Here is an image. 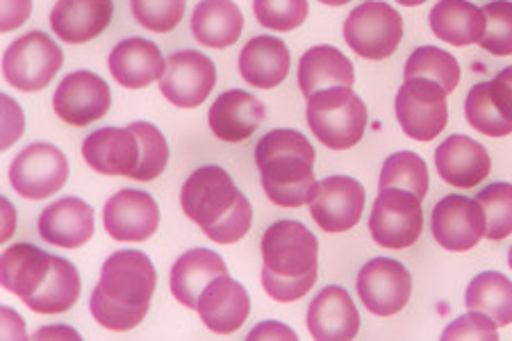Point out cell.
Listing matches in <instances>:
<instances>
[{
  "label": "cell",
  "mask_w": 512,
  "mask_h": 341,
  "mask_svg": "<svg viewBox=\"0 0 512 341\" xmlns=\"http://www.w3.org/2000/svg\"><path fill=\"white\" fill-rule=\"evenodd\" d=\"M155 287L158 271L148 255L142 251H117L105 260L89 307L103 328L126 332L146 319Z\"/></svg>",
  "instance_id": "6da1fadb"
},
{
  "label": "cell",
  "mask_w": 512,
  "mask_h": 341,
  "mask_svg": "<svg viewBox=\"0 0 512 341\" xmlns=\"http://www.w3.org/2000/svg\"><path fill=\"white\" fill-rule=\"evenodd\" d=\"M180 203L192 219L217 244H235L253 223V207L235 180L221 166H201L187 178Z\"/></svg>",
  "instance_id": "7a4b0ae2"
},
{
  "label": "cell",
  "mask_w": 512,
  "mask_h": 341,
  "mask_svg": "<svg viewBox=\"0 0 512 341\" xmlns=\"http://www.w3.org/2000/svg\"><path fill=\"white\" fill-rule=\"evenodd\" d=\"M262 287L278 303H294L317 282L319 241L301 221H276L262 235Z\"/></svg>",
  "instance_id": "3957f363"
},
{
  "label": "cell",
  "mask_w": 512,
  "mask_h": 341,
  "mask_svg": "<svg viewBox=\"0 0 512 341\" xmlns=\"http://www.w3.org/2000/svg\"><path fill=\"white\" fill-rule=\"evenodd\" d=\"M315 148L299 130H271L258 141L255 164L262 189L278 207L310 205L317 191Z\"/></svg>",
  "instance_id": "277c9868"
},
{
  "label": "cell",
  "mask_w": 512,
  "mask_h": 341,
  "mask_svg": "<svg viewBox=\"0 0 512 341\" xmlns=\"http://www.w3.org/2000/svg\"><path fill=\"white\" fill-rule=\"evenodd\" d=\"M367 119V107L351 87L321 89L308 101V126L330 151H346L358 144Z\"/></svg>",
  "instance_id": "5b68a950"
},
{
  "label": "cell",
  "mask_w": 512,
  "mask_h": 341,
  "mask_svg": "<svg viewBox=\"0 0 512 341\" xmlns=\"http://www.w3.org/2000/svg\"><path fill=\"white\" fill-rule=\"evenodd\" d=\"M344 39L355 55L374 62L385 60L401 44L403 19L392 5L367 0L346 16Z\"/></svg>",
  "instance_id": "8992f818"
},
{
  "label": "cell",
  "mask_w": 512,
  "mask_h": 341,
  "mask_svg": "<svg viewBox=\"0 0 512 341\" xmlns=\"http://www.w3.org/2000/svg\"><path fill=\"white\" fill-rule=\"evenodd\" d=\"M417 194L408 189H381L369 216V232L378 246L401 251L417 244L424 230V210Z\"/></svg>",
  "instance_id": "52a82bcc"
},
{
  "label": "cell",
  "mask_w": 512,
  "mask_h": 341,
  "mask_svg": "<svg viewBox=\"0 0 512 341\" xmlns=\"http://www.w3.org/2000/svg\"><path fill=\"white\" fill-rule=\"evenodd\" d=\"M64 64V53L44 32L32 30L7 46L5 80L21 91H41L51 85Z\"/></svg>",
  "instance_id": "ba28073f"
},
{
  "label": "cell",
  "mask_w": 512,
  "mask_h": 341,
  "mask_svg": "<svg viewBox=\"0 0 512 341\" xmlns=\"http://www.w3.org/2000/svg\"><path fill=\"white\" fill-rule=\"evenodd\" d=\"M447 91L426 78H406L396 94V119L410 139L433 141L449 123Z\"/></svg>",
  "instance_id": "9c48e42d"
},
{
  "label": "cell",
  "mask_w": 512,
  "mask_h": 341,
  "mask_svg": "<svg viewBox=\"0 0 512 341\" xmlns=\"http://www.w3.org/2000/svg\"><path fill=\"white\" fill-rule=\"evenodd\" d=\"M69 180V160L53 144H30L14 157L10 182L16 194L28 201L51 198Z\"/></svg>",
  "instance_id": "30bf717a"
},
{
  "label": "cell",
  "mask_w": 512,
  "mask_h": 341,
  "mask_svg": "<svg viewBox=\"0 0 512 341\" xmlns=\"http://www.w3.org/2000/svg\"><path fill=\"white\" fill-rule=\"evenodd\" d=\"M55 114L73 128L92 126L112 107L110 85L92 71H73L55 89Z\"/></svg>",
  "instance_id": "8fae6325"
},
{
  "label": "cell",
  "mask_w": 512,
  "mask_h": 341,
  "mask_svg": "<svg viewBox=\"0 0 512 341\" xmlns=\"http://www.w3.org/2000/svg\"><path fill=\"white\" fill-rule=\"evenodd\" d=\"M412 294L410 271L392 257H376L358 273V296L376 316H392L408 305Z\"/></svg>",
  "instance_id": "7c38bea8"
},
{
  "label": "cell",
  "mask_w": 512,
  "mask_h": 341,
  "mask_svg": "<svg viewBox=\"0 0 512 341\" xmlns=\"http://www.w3.org/2000/svg\"><path fill=\"white\" fill-rule=\"evenodd\" d=\"M217 85V66L198 51L173 53L160 78V91L171 105L198 107Z\"/></svg>",
  "instance_id": "4fadbf2b"
},
{
  "label": "cell",
  "mask_w": 512,
  "mask_h": 341,
  "mask_svg": "<svg viewBox=\"0 0 512 341\" xmlns=\"http://www.w3.org/2000/svg\"><path fill=\"white\" fill-rule=\"evenodd\" d=\"M365 201V187L358 180L349 176H330L317 182L310 212L321 230L346 232L360 223Z\"/></svg>",
  "instance_id": "5bb4252c"
},
{
  "label": "cell",
  "mask_w": 512,
  "mask_h": 341,
  "mask_svg": "<svg viewBox=\"0 0 512 341\" xmlns=\"http://www.w3.org/2000/svg\"><path fill=\"white\" fill-rule=\"evenodd\" d=\"M433 237L451 253H465L485 237V212L476 198L449 194L433 207Z\"/></svg>",
  "instance_id": "9a60e30c"
},
{
  "label": "cell",
  "mask_w": 512,
  "mask_h": 341,
  "mask_svg": "<svg viewBox=\"0 0 512 341\" xmlns=\"http://www.w3.org/2000/svg\"><path fill=\"white\" fill-rule=\"evenodd\" d=\"M105 230L117 241H146L160 226L155 198L139 189H121L105 203Z\"/></svg>",
  "instance_id": "2e32d148"
},
{
  "label": "cell",
  "mask_w": 512,
  "mask_h": 341,
  "mask_svg": "<svg viewBox=\"0 0 512 341\" xmlns=\"http://www.w3.org/2000/svg\"><path fill=\"white\" fill-rule=\"evenodd\" d=\"M198 314L205 326L217 335H230L244 326V321L251 314V298L244 285H239L224 273L214 278L198 298Z\"/></svg>",
  "instance_id": "e0dca14e"
},
{
  "label": "cell",
  "mask_w": 512,
  "mask_h": 341,
  "mask_svg": "<svg viewBox=\"0 0 512 341\" xmlns=\"http://www.w3.org/2000/svg\"><path fill=\"white\" fill-rule=\"evenodd\" d=\"M308 330L319 341H349L360 330V312L349 291L324 287L308 307Z\"/></svg>",
  "instance_id": "ac0fdd59"
},
{
  "label": "cell",
  "mask_w": 512,
  "mask_h": 341,
  "mask_svg": "<svg viewBox=\"0 0 512 341\" xmlns=\"http://www.w3.org/2000/svg\"><path fill=\"white\" fill-rule=\"evenodd\" d=\"M94 232V207L76 196L60 198L39 216V235L46 244L80 248L94 237Z\"/></svg>",
  "instance_id": "d6986e66"
},
{
  "label": "cell",
  "mask_w": 512,
  "mask_h": 341,
  "mask_svg": "<svg viewBox=\"0 0 512 341\" xmlns=\"http://www.w3.org/2000/svg\"><path fill=\"white\" fill-rule=\"evenodd\" d=\"M82 157L96 173L130 178L142 157V146L130 128H101L85 139Z\"/></svg>",
  "instance_id": "ffe728a7"
},
{
  "label": "cell",
  "mask_w": 512,
  "mask_h": 341,
  "mask_svg": "<svg viewBox=\"0 0 512 341\" xmlns=\"http://www.w3.org/2000/svg\"><path fill=\"white\" fill-rule=\"evenodd\" d=\"M267 116V107L258 96L242 89L224 91L210 107L208 123L214 137L228 144L249 139Z\"/></svg>",
  "instance_id": "44dd1931"
},
{
  "label": "cell",
  "mask_w": 512,
  "mask_h": 341,
  "mask_svg": "<svg viewBox=\"0 0 512 341\" xmlns=\"http://www.w3.org/2000/svg\"><path fill=\"white\" fill-rule=\"evenodd\" d=\"M435 166L447 185L472 189L490 176L492 160L483 144L467 135H453L435 151Z\"/></svg>",
  "instance_id": "7402d4cb"
},
{
  "label": "cell",
  "mask_w": 512,
  "mask_h": 341,
  "mask_svg": "<svg viewBox=\"0 0 512 341\" xmlns=\"http://www.w3.org/2000/svg\"><path fill=\"white\" fill-rule=\"evenodd\" d=\"M112 19V0H57L51 12V28L66 44H87L103 35Z\"/></svg>",
  "instance_id": "603a6c76"
},
{
  "label": "cell",
  "mask_w": 512,
  "mask_h": 341,
  "mask_svg": "<svg viewBox=\"0 0 512 341\" xmlns=\"http://www.w3.org/2000/svg\"><path fill=\"white\" fill-rule=\"evenodd\" d=\"M107 64H110L114 80L126 89H144L151 82L160 80L167 69L160 48L142 37L123 39L112 48Z\"/></svg>",
  "instance_id": "cb8c5ba5"
},
{
  "label": "cell",
  "mask_w": 512,
  "mask_h": 341,
  "mask_svg": "<svg viewBox=\"0 0 512 341\" xmlns=\"http://www.w3.org/2000/svg\"><path fill=\"white\" fill-rule=\"evenodd\" d=\"M292 57L283 39L260 35L253 37L239 53V73L249 85L274 89L287 78Z\"/></svg>",
  "instance_id": "d4e9b609"
},
{
  "label": "cell",
  "mask_w": 512,
  "mask_h": 341,
  "mask_svg": "<svg viewBox=\"0 0 512 341\" xmlns=\"http://www.w3.org/2000/svg\"><path fill=\"white\" fill-rule=\"evenodd\" d=\"M228 273L226 262L210 248H192L180 255L171 269V291L189 310H196L198 298L214 278Z\"/></svg>",
  "instance_id": "484cf974"
},
{
  "label": "cell",
  "mask_w": 512,
  "mask_h": 341,
  "mask_svg": "<svg viewBox=\"0 0 512 341\" xmlns=\"http://www.w3.org/2000/svg\"><path fill=\"white\" fill-rule=\"evenodd\" d=\"M355 73L353 62L340 48L335 46H315L301 57L299 62V87L305 101L321 89L330 87H353Z\"/></svg>",
  "instance_id": "4316f807"
},
{
  "label": "cell",
  "mask_w": 512,
  "mask_h": 341,
  "mask_svg": "<svg viewBox=\"0 0 512 341\" xmlns=\"http://www.w3.org/2000/svg\"><path fill=\"white\" fill-rule=\"evenodd\" d=\"M53 266V255L32 244H14L3 253L0 262V280L3 287L12 294L21 296L23 301L35 294L44 285Z\"/></svg>",
  "instance_id": "83f0119b"
},
{
  "label": "cell",
  "mask_w": 512,
  "mask_h": 341,
  "mask_svg": "<svg viewBox=\"0 0 512 341\" xmlns=\"http://www.w3.org/2000/svg\"><path fill=\"white\" fill-rule=\"evenodd\" d=\"M244 30L242 10L233 0H203L192 14V32L198 44L228 48L237 44Z\"/></svg>",
  "instance_id": "f1b7e54d"
},
{
  "label": "cell",
  "mask_w": 512,
  "mask_h": 341,
  "mask_svg": "<svg viewBox=\"0 0 512 341\" xmlns=\"http://www.w3.org/2000/svg\"><path fill=\"white\" fill-rule=\"evenodd\" d=\"M431 30L451 46L478 44L485 32L483 7L469 0H440L431 10Z\"/></svg>",
  "instance_id": "f546056e"
},
{
  "label": "cell",
  "mask_w": 512,
  "mask_h": 341,
  "mask_svg": "<svg viewBox=\"0 0 512 341\" xmlns=\"http://www.w3.org/2000/svg\"><path fill=\"white\" fill-rule=\"evenodd\" d=\"M80 289H82V282H80V273L76 269V264L64 260V257L53 255V266L51 271H48L44 285H41L35 294L23 303L37 314L69 312L71 307L78 303Z\"/></svg>",
  "instance_id": "4dcf8cb0"
},
{
  "label": "cell",
  "mask_w": 512,
  "mask_h": 341,
  "mask_svg": "<svg viewBox=\"0 0 512 341\" xmlns=\"http://www.w3.org/2000/svg\"><path fill=\"white\" fill-rule=\"evenodd\" d=\"M467 310L481 312L497 323L510 326L512 323V280L503 273L485 271L469 282L465 294Z\"/></svg>",
  "instance_id": "1f68e13d"
},
{
  "label": "cell",
  "mask_w": 512,
  "mask_h": 341,
  "mask_svg": "<svg viewBox=\"0 0 512 341\" xmlns=\"http://www.w3.org/2000/svg\"><path fill=\"white\" fill-rule=\"evenodd\" d=\"M406 78H426L440 85L447 94L458 87L460 64L451 53L437 46H421L406 62Z\"/></svg>",
  "instance_id": "d6a6232c"
},
{
  "label": "cell",
  "mask_w": 512,
  "mask_h": 341,
  "mask_svg": "<svg viewBox=\"0 0 512 341\" xmlns=\"http://www.w3.org/2000/svg\"><path fill=\"white\" fill-rule=\"evenodd\" d=\"M428 166L424 157H419L412 151H401L394 153L385 160L381 169V180H378V189H408L419 198L428 194Z\"/></svg>",
  "instance_id": "836d02e7"
},
{
  "label": "cell",
  "mask_w": 512,
  "mask_h": 341,
  "mask_svg": "<svg viewBox=\"0 0 512 341\" xmlns=\"http://www.w3.org/2000/svg\"><path fill=\"white\" fill-rule=\"evenodd\" d=\"M132 132H135L139 139V146H142V157H139L137 169L130 173V180L137 182H151L155 178H160L164 169L169 164V144L167 137L162 135L158 126L148 121H135L128 126Z\"/></svg>",
  "instance_id": "e575fe53"
},
{
  "label": "cell",
  "mask_w": 512,
  "mask_h": 341,
  "mask_svg": "<svg viewBox=\"0 0 512 341\" xmlns=\"http://www.w3.org/2000/svg\"><path fill=\"white\" fill-rule=\"evenodd\" d=\"M465 116L469 126L487 137H506L512 132V121H508L499 110V105L494 103L490 82H481V85L469 89Z\"/></svg>",
  "instance_id": "d590c367"
},
{
  "label": "cell",
  "mask_w": 512,
  "mask_h": 341,
  "mask_svg": "<svg viewBox=\"0 0 512 341\" xmlns=\"http://www.w3.org/2000/svg\"><path fill=\"white\" fill-rule=\"evenodd\" d=\"M485 212V237L501 241L512 235V185L494 182L476 196Z\"/></svg>",
  "instance_id": "8d00e7d4"
},
{
  "label": "cell",
  "mask_w": 512,
  "mask_h": 341,
  "mask_svg": "<svg viewBox=\"0 0 512 341\" xmlns=\"http://www.w3.org/2000/svg\"><path fill=\"white\" fill-rule=\"evenodd\" d=\"M485 32L478 41L487 53L497 57L512 55V3L510 0H492L483 7Z\"/></svg>",
  "instance_id": "74e56055"
},
{
  "label": "cell",
  "mask_w": 512,
  "mask_h": 341,
  "mask_svg": "<svg viewBox=\"0 0 512 341\" xmlns=\"http://www.w3.org/2000/svg\"><path fill=\"white\" fill-rule=\"evenodd\" d=\"M260 26L276 32H292L303 26L310 14L308 0H253Z\"/></svg>",
  "instance_id": "f35d334b"
},
{
  "label": "cell",
  "mask_w": 512,
  "mask_h": 341,
  "mask_svg": "<svg viewBox=\"0 0 512 341\" xmlns=\"http://www.w3.org/2000/svg\"><path fill=\"white\" fill-rule=\"evenodd\" d=\"M132 16L151 32H171L185 19L187 0H130Z\"/></svg>",
  "instance_id": "ab89813d"
},
{
  "label": "cell",
  "mask_w": 512,
  "mask_h": 341,
  "mask_svg": "<svg viewBox=\"0 0 512 341\" xmlns=\"http://www.w3.org/2000/svg\"><path fill=\"white\" fill-rule=\"evenodd\" d=\"M442 339L444 341H449V339H487V341H497L499 339V332H497V323H494L490 316L469 310V314L460 316L458 321H453L451 326L444 330Z\"/></svg>",
  "instance_id": "60d3db41"
},
{
  "label": "cell",
  "mask_w": 512,
  "mask_h": 341,
  "mask_svg": "<svg viewBox=\"0 0 512 341\" xmlns=\"http://www.w3.org/2000/svg\"><path fill=\"white\" fill-rule=\"evenodd\" d=\"M0 10H3V14H0V28H3V32H12L28 21L32 0H3Z\"/></svg>",
  "instance_id": "b9f144b4"
},
{
  "label": "cell",
  "mask_w": 512,
  "mask_h": 341,
  "mask_svg": "<svg viewBox=\"0 0 512 341\" xmlns=\"http://www.w3.org/2000/svg\"><path fill=\"white\" fill-rule=\"evenodd\" d=\"M492 87V96L494 103L499 105V110L503 112L508 121H512V66H506L497 78L490 82Z\"/></svg>",
  "instance_id": "7bdbcfd3"
},
{
  "label": "cell",
  "mask_w": 512,
  "mask_h": 341,
  "mask_svg": "<svg viewBox=\"0 0 512 341\" xmlns=\"http://www.w3.org/2000/svg\"><path fill=\"white\" fill-rule=\"evenodd\" d=\"M3 121H5V137H3V151L12 146V141L23 135V112L16 107L10 96H3Z\"/></svg>",
  "instance_id": "ee69618b"
},
{
  "label": "cell",
  "mask_w": 512,
  "mask_h": 341,
  "mask_svg": "<svg viewBox=\"0 0 512 341\" xmlns=\"http://www.w3.org/2000/svg\"><path fill=\"white\" fill-rule=\"evenodd\" d=\"M249 339H299L296 332L289 330L285 323L278 321H264L260 326H255V330L249 335Z\"/></svg>",
  "instance_id": "f6af8a7d"
},
{
  "label": "cell",
  "mask_w": 512,
  "mask_h": 341,
  "mask_svg": "<svg viewBox=\"0 0 512 341\" xmlns=\"http://www.w3.org/2000/svg\"><path fill=\"white\" fill-rule=\"evenodd\" d=\"M396 3H401L403 7H417V5H424L426 0H396Z\"/></svg>",
  "instance_id": "bcb514c9"
},
{
  "label": "cell",
  "mask_w": 512,
  "mask_h": 341,
  "mask_svg": "<svg viewBox=\"0 0 512 341\" xmlns=\"http://www.w3.org/2000/svg\"><path fill=\"white\" fill-rule=\"evenodd\" d=\"M319 3H324V5H333V7H340V5L351 3V0H319Z\"/></svg>",
  "instance_id": "7dc6e473"
},
{
  "label": "cell",
  "mask_w": 512,
  "mask_h": 341,
  "mask_svg": "<svg viewBox=\"0 0 512 341\" xmlns=\"http://www.w3.org/2000/svg\"><path fill=\"white\" fill-rule=\"evenodd\" d=\"M508 264H510V269H512V248H510V253H508Z\"/></svg>",
  "instance_id": "c3c4849f"
}]
</instances>
